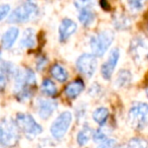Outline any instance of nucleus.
I'll list each match as a JSON object with an SVG mask.
<instances>
[{"instance_id":"nucleus-24","label":"nucleus","mask_w":148,"mask_h":148,"mask_svg":"<svg viewBox=\"0 0 148 148\" xmlns=\"http://www.w3.org/2000/svg\"><path fill=\"white\" fill-rule=\"evenodd\" d=\"M75 5L77 9H85V8H93L95 5V0H75Z\"/></svg>"},{"instance_id":"nucleus-20","label":"nucleus","mask_w":148,"mask_h":148,"mask_svg":"<svg viewBox=\"0 0 148 148\" xmlns=\"http://www.w3.org/2000/svg\"><path fill=\"white\" fill-rule=\"evenodd\" d=\"M114 26L117 30H127L131 26V19L125 14H116L114 16Z\"/></svg>"},{"instance_id":"nucleus-22","label":"nucleus","mask_w":148,"mask_h":148,"mask_svg":"<svg viewBox=\"0 0 148 148\" xmlns=\"http://www.w3.org/2000/svg\"><path fill=\"white\" fill-rule=\"evenodd\" d=\"M148 0H129L128 5L132 12L141 11L145 7Z\"/></svg>"},{"instance_id":"nucleus-4","label":"nucleus","mask_w":148,"mask_h":148,"mask_svg":"<svg viewBox=\"0 0 148 148\" xmlns=\"http://www.w3.org/2000/svg\"><path fill=\"white\" fill-rule=\"evenodd\" d=\"M114 41V34L111 31H103L90 40L92 53L95 57H102L107 52Z\"/></svg>"},{"instance_id":"nucleus-33","label":"nucleus","mask_w":148,"mask_h":148,"mask_svg":"<svg viewBox=\"0 0 148 148\" xmlns=\"http://www.w3.org/2000/svg\"><path fill=\"white\" fill-rule=\"evenodd\" d=\"M147 31H148V26H147Z\"/></svg>"},{"instance_id":"nucleus-15","label":"nucleus","mask_w":148,"mask_h":148,"mask_svg":"<svg viewBox=\"0 0 148 148\" xmlns=\"http://www.w3.org/2000/svg\"><path fill=\"white\" fill-rule=\"evenodd\" d=\"M95 12L92 8H85L79 10V20L84 26H90L95 22Z\"/></svg>"},{"instance_id":"nucleus-21","label":"nucleus","mask_w":148,"mask_h":148,"mask_svg":"<svg viewBox=\"0 0 148 148\" xmlns=\"http://www.w3.org/2000/svg\"><path fill=\"white\" fill-rule=\"evenodd\" d=\"M131 74L128 70H121L116 77L115 85L117 87H125L130 83Z\"/></svg>"},{"instance_id":"nucleus-28","label":"nucleus","mask_w":148,"mask_h":148,"mask_svg":"<svg viewBox=\"0 0 148 148\" xmlns=\"http://www.w3.org/2000/svg\"><path fill=\"white\" fill-rule=\"evenodd\" d=\"M47 60L45 57L41 56V57L38 58V60L36 61V68L38 71H41V70L45 69V67L47 66Z\"/></svg>"},{"instance_id":"nucleus-29","label":"nucleus","mask_w":148,"mask_h":148,"mask_svg":"<svg viewBox=\"0 0 148 148\" xmlns=\"http://www.w3.org/2000/svg\"><path fill=\"white\" fill-rule=\"evenodd\" d=\"M8 76H6L5 74H3L2 72H0V91H3L5 89L6 85L8 82Z\"/></svg>"},{"instance_id":"nucleus-7","label":"nucleus","mask_w":148,"mask_h":148,"mask_svg":"<svg viewBox=\"0 0 148 148\" xmlns=\"http://www.w3.org/2000/svg\"><path fill=\"white\" fill-rule=\"evenodd\" d=\"M130 54L137 63H143L148 60V40L138 36L131 41Z\"/></svg>"},{"instance_id":"nucleus-8","label":"nucleus","mask_w":148,"mask_h":148,"mask_svg":"<svg viewBox=\"0 0 148 148\" xmlns=\"http://www.w3.org/2000/svg\"><path fill=\"white\" fill-rule=\"evenodd\" d=\"M77 68L81 74L90 78L97 69V59L93 54H83L77 60Z\"/></svg>"},{"instance_id":"nucleus-16","label":"nucleus","mask_w":148,"mask_h":148,"mask_svg":"<svg viewBox=\"0 0 148 148\" xmlns=\"http://www.w3.org/2000/svg\"><path fill=\"white\" fill-rule=\"evenodd\" d=\"M51 74L59 82H64V81L68 80V77H69L68 71L66 70V68L59 63L53 64L51 67Z\"/></svg>"},{"instance_id":"nucleus-18","label":"nucleus","mask_w":148,"mask_h":148,"mask_svg":"<svg viewBox=\"0 0 148 148\" xmlns=\"http://www.w3.org/2000/svg\"><path fill=\"white\" fill-rule=\"evenodd\" d=\"M40 90L43 94L47 95V97H56L58 94V87L55 84L53 81H51V79H43V81L41 82Z\"/></svg>"},{"instance_id":"nucleus-19","label":"nucleus","mask_w":148,"mask_h":148,"mask_svg":"<svg viewBox=\"0 0 148 148\" xmlns=\"http://www.w3.org/2000/svg\"><path fill=\"white\" fill-rule=\"evenodd\" d=\"M108 118H109V111H108V109H106L104 107L98 108L93 113L94 121L101 127H103L106 124Z\"/></svg>"},{"instance_id":"nucleus-6","label":"nucleus","mask_w":148,"mask_h":148,"mask_svg":"<svg viewBox=\"0 0 148 148\" xmlns=\"http://www.w3.org/2000/svg\"><path fill=\"white\" fill-rule=\"evenodd\" d=\"M73 121V116L70 112H62L57 117L51 126V134L57 140L64 138Z\"/></svg>"},{"instance_id":"nucleus-25","label":"nucleus","mask_w":148,"mask_h":148,"mask_svg":"<svg viewBox=\"0 0 148 148\" xmlns=\"http://www.w3.org/2000/svg\"><path fill=\"white\" fill-rule=\"evenodd\" d=\"M93 139L95 142H102L103 140H105L106 138H108L107 137V133H106V131L104 130L103 128H99L97 129V130L95 131V132H93Z\"/></svg>"},{"instance_id":"nucleus-30","label":"nucleus","mask_w":148,"mask_h":148,"mask_svg":"<svg viewBox=\"0 0 148 148\" xmlns=\"http://www.w3.org/2000/svg\"><path fill=\"white\" fill-rule=\"evenodd\" d=\"M116 148H130L128 145H120V146H116Z\"/></svg>"},{"instance_id":"nucleus-3","label":"nucleus","mask_w":148,"mask_h":148,"mask_svg":"<svg viewBox=\"0 0 148 148\" xmlns=\"http://www.w3.org/2000/svg\"><path fill=\"white\" fill-rule=\"evenodd\" d=\"M129 124L135 130H143L148 126V105L136 103L131 107L128 114Z\"/></svg>"},{"instance_id":"nucleus-1","label":"nucleus","mask_w":148,"mask_h":148,"mask_svg":"<svg viewBox=\"0 0 148 148\" xmlns=\"http://www.w3.org/2000/svg\"><path fill=\"white\" fill-rule=\"evenodd\" d=\"M38 13V7L34 0H25L8 16L10 24H23L32 19Z\"/></svg>"},{"instance_id":"nucleus-27","label":"nucleus","mask_w":148,"mask_h":148,"mask_svg":"<svg viewBox=\"0 0 148 148\" xmlns=\"http://www.w3.org/2000/svg\"><path fill=\"white\" fill-rule=\"evenodd\" d=\"M10 5L9 4H1L0 5V22L3 20L10 12Z\"/></svg>"},{"instance_id":"nucleus-13","label":"nucleus","mask_w":148,"mask_h":148,"mask_svg":"<svg viewBox=\"0 0 148 148\" xmlns=\"http://www.w3.org/2000/svg\"><path fill=\"white\" fill-rule=\"evenodd\" d=\"M85 88V84L83 80L81 79H76V80L70 82L64 88V94L68 99H74L78 97L82 93V91Z\"/></svg>"},{"instance_id":"nucleus-10","label":"nucleus","mask_w":148,"mask_h":148,"mask_svg":"<svg viewBox=\"0 0 148 148\" xmlns=\"http://www.w3.org/2000/svg\"><path fill=\"white\" fill-rule=\"evenodd\" d=\"M37 106V114L43 120L49 119L53 112L58 109V103L53 99H38L36 101Z\"/></svg>"},{"instance_id":"nucleus-12","label":"nucleus","mask_w":148,"mask_h":148,"mask_svg":"<svg viewBox=\"0 0 148 148\" xmlns=\"http://www.w3.org/2000/svg\"><path fill=\"white\" fill-rule=\"evenodd\" d=\"M19 37V28L16 26H11L5 31L1 37V46L3 49L9 50L13 47Z\"/></svg>"},{"instance_id":"nucleus-23","label":"nucleus","mask_w":148,"mask_h":148,"mask_svg":"<svg viewBox=\"0 0 148 148\" xmlns=\"http://www.w3.org/2000/svg\"><path fill=\"white\" fill-rule=\"evenodd\" d=\"M128 146L130 148H148V142L143 138L135 137L129 141Z\"/></svg>"},{"instance_id":"nucleus-34","label":"nucleus","mask_w":148,"mask_h":148,"mask_svg":"<svg viewBox=\"0 0 148 148\" xmlns=\"http://www.w3.org/2000/svg\"><path fill=\"white\" fill-rule=\"evenodd\" d=\"M106 1H107V0H106Z\"/></svg>"},{"instance_id":"nucleus-17","label":"nucleus","mask_w":148,"mask_h":148,"mask_svg":"<svg viewBox=\"0 0 148 148\" xmlns=\"http://www.w3.org/2000/svg\"><path fill=\"white\" fill-rule=\"evenodd\" d=\"M93 132L92 128L90 126H84L83 129L78 133L77 136V142L80 146H85L86 144H88V142L91 139V137L93 136Z\"/></svg>"},{"instance_id":"nucleus-26","label":"nucleus","mask_w":148,"mask_h":148,"mask_svg":"<svg viewBox=\"0 0 148 148\" xmlns=\"http://www.w3.org/2000/svg\"><path fill=\"white\" fill-rule=\"evenodd\" d=\"M117 142L114 138H106L102 142L99 143L98 148H116Z\"/></svg>"},{"instance_id":"nucleus-5","label":"nucleus","mask_w":148,"mask_h":148,"mask_svg":"<svg viewBox=\"0 0 148 148\" xmlns=\"http://www.w3.org/2000/svg\"><path fill=\"white\" fill-rule=\"evenodd\" d=\"M15 123L18 129H20L28 138H34L42 132V127L29 114L18 113L16 115Z\"/></svg>"},{"instance_id":"nucleus-9","label":"nucleus","mask_w":148,"mask_h":148,"mask_svg":"<svg viewBox=\"0 0 148 148\" xmlns=\"http://www.w3.org/2000/svg\"><path fill=\"white\" fill-rule=\"evenodd\" d=\"M119 56H120V52H119L118 48H114L110 52V55L108 57V59L106 60L105 63L102 65L101 68V73L102 76L106 79V80H109L111 78L112 74H113L114 70L116 68V65L118 63Z\"/></svg>"},{"instance_id":"nucleus-32","label":"nucleus","mask_w":148,"mask_h":148,"mask_svg":"<svg viewBox=\"0 0 148 148\" xmlns=\"http://www.w3.org/2000/svg\"><path fill=\"white\" fill-rule=\"evenodd\" d=\"M146 93H147V97H148V89H147V91H146Z\"/></svg>"},{"instance_id":"nucleus-2","label":"nucleus","mask_w":148,"mask_h":148,"mask_svg":"<svg viewBox=\"0 0 148 148\" xmlns=\"http://www.w3.org/2000/svg\"><path fill=\"white\" fill-rule=\"evenodd\" d=\"M19 132L16 123L11 119L5 118L0 122V144L5 147H12L18 142Z\"/></svg>"},{"instance_id":"nucleus-31","label":"nucleus","mask_w":148,"mask_h":148,"mask_svg":"<svg viewBox=\"0 0 148 148\" xmlns=\"http://www.w3.org/2000/svg\"><path fill=\"white\" fill-rule=\"evenodd\" d=\"M0 58H1V50H0Z\"/></svg>"},{"instance_id":"nucleus-14","label":"nucleus","mask_w":148,"mask_h":148,"mask_svg":"<svg viewBox=\"0 0 148 148\" xmlns=\"http://www.w3.org/2000/svg\"><path fill=\"white\" fill-rule=\"evenodd\" d=\"M36 46V36L33 28H26L20 40V47L24 49H33Z\"/></svg>"},{"instance_id":"nucleus-11","label":"nucleus","mask_w":148,"mask_h":148,"mask_svg":"<svg viewBox=\"0 0 148 148\" xmlns=\"http://www.w3.org/2000/svg\"><path fill=\"white\" fill-rule=\"evenodd\" d=\"M78 26L74 20L70 18H64L62 20L59 28V39L60 42H64L69 39L71 36L76 33Z\"/></svg>"}]
</instances>
